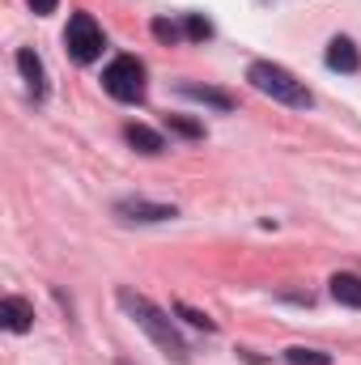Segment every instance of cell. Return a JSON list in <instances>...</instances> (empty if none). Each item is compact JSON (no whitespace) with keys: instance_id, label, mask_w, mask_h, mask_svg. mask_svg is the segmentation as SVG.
I'll use <instances>...</instances> for the list:
<instances>
[{"instance_id":"cell-16","label":"cell","mask_w":361,"mask_h":365,"mask_svg":"<svg viewBox=\"0 0 361 365\" xmlns=\"http://www.w3.org/2000/svg\"><path fill=\"white\" fill-rule=\"evenodd\" d=\"M153 34H158L162 43H175V38H179V26L166 21V17H158V21H153Z\"/></svg>"},{"instance_id":"cell-2","label":"cell","mask_w":361,"mask_h":365,"mask_svg":"<svg viewBox=\"0 0 361 365\" xmlns=\"http://www.w3.org/2000/svg\"><path fill=\"white\" fill-rule=\"evenodd\" d=\"M251 86L260 93H268V98H276V102H285V106H310L315 98H310V90L293 77V73H285L280 64H268V60H255L251 64Z\"/></svg>"},{"instance_id":"cell-6","label":"cell","mask_w":361,"mask_h":365,"mask_svg":"<svg viewBox=\"0 0 361 365\" xmlns=\"http://www.w3.org/2000/svg\"><path fill=\"white\" fill-rule=\"evenodd\" d=\"M357 64H361V56H357V47H353V38H332L327 43V68L332 73H357Z\"/></svg>"},{"instance_id":"cell-15","label":"cell","mask_w":361,"mask_h":365,"mask_svg":"<svg viewBox=\"0 0 361 365\" xmlns=\"http://www.w3.org/2000/svg\"><path fill=\"white\" fill-rule=\"evenodd\" d=\"M208 34H213V26H208L200 13H191V17H187V38H195V43H200V38H208Z\"/></svg>"},{"instance_id":"cell-14","label":"cell","mask_w":361,"mask_h":365,"mask_svg":"<svg viewBox=\"0 0 361 365\" xmlns=\"http://www.w3.org/2000/svg\"><path fill=\"white\" fill-rule=\"evenodd\" d=\"M171 132H179V136H204V128L195 123V119H183V115H171Z\"/></svg>"},{"instance_id":"cell-9","label":"cell","mask_w":361,"mask_h":365,"mask_svg":"<svg viewBox=\"0 0 361 365\" xmlns=\"http://www.w3.org/2000/svg\"><path fill=\"white\" fill-rule=\"evenodd\" d=\"M183 98H191V102H204V106H217V110H234V98L221 90H213V86H195V81H183L179 86Z\"/></svg>"},{"instance_id":"cell-7","label":"cell","mask_w":361,"mask_h":365,"mask_svg":"<svg viewBox=\"0 0 361 365\" xmlns=\"http://www.w3.org/2000/svg\"><path fill=\"white\" fill-rule=\"evenodd\" d=\"M0 319H4L9 331H30V323H34V306L21 302V297H4V302H0Z\"/></svg>"},{"instance_id":"cell-3","label":"cell","mask_w":361,"mask_h":365,"mask_svg":"<svg viewBox=\"0 0 361 365\" xmlns=\"http://www.w3.org/2000/svg\"><path fill=\"white\" fill-rule=\"evenodd\" d=\"M102 86H106L111 98H119V102H141L145 98V64L136 56H119V60L106 64Z\"/></svg>"},{"instance_id":"cell-8","label":"cell","mask_w":361,"mask_h":365,"mask_svg":"<svg viewBox=\"0 0 361 365\" xmlns=\"http://www.w3.org/2000/svg\"><path fill=\"white\" fill-rule=\"evenodd\" d=\"M17 68H21V77L30 81L34 98H43V93H47V73H43V60H39L30 47H21V51H17Z\"/></svg>"},{"instance_id":"cell-5","label":"cell","mask_w":361,"mask_h":365,"mask_svg":"<svg viewBox=\"0 0 361 365\" xmlns=\"http://www.w3.org/2000/svg\"><path fill=\"white\" fill-rule=\"evenodd\" d=\"M115 212L123 221H171V217H179L175 204H149V200H123V204H115Z\"/></svg>"},{"instance_id":"cell-1","label":"cell","mask_w":361,"mask_h":365,"mask_svg":"<svg viewBox=\"0 0 361 365\" xmlns=\"http://www.w3.org/2000/svg\"><path fill=\"white\" fill-rule=\"evenodd\" d=\"M115 297H119V306L132 314V323H136V327H141V331H145V336H149V340H153V344L171 357V361H179V365L187 361V344H183V336L175 331V323H171V319H166V314H162V310L145 297V293L119 289Z\"/></svg>"},{"instance_id":"cell-12","label":"cell","mask_w":361,"mask_h":365,"mask_svg":"<svg viewBox=\"0 0 361 365\" xmlns=\"http://www.w3.org/2000/svg\"><path fill=\"white\" fill-rule=\"evenodd\" d=\"M285 361H289V365H332V353H323V349H302V344H293V349H285Z\"/></svg>"},{"instance_id":"cell-13","label":"cell","mask_w":361,"mask_h":365,"mask_svg":"<svg viewBox=\"0 0 361 365\" xmlns=\"http://www.w3.org/2000/svg\"><path fill=\"white\" fill-rule=\"evenodd\" d=\"M175 314H183V319H187L191 327H204V331H217V323H213L208 314H200V310H191L187 302H179V306H175Z\"/></svg>"},{"instance_id":"cell-4","label":"cell","mask_w":361,"mask_h":365,"mask_svg":"<svg viewBox=\"0 0 361 365\" xmlns=\"http://www.w3.org/2000/svg\"><path fill=\"white\" fill-rule=\"evenodd\" d=\"M64 47H68V56H73L77 64H90V60H98V51H102V30L93 26L90 13H73V17H68Z\"/></svg>"},{"instance_id":"cell-10","label":"cell","mask_w":361,"mask_h":365,"mask_svg":"<svg viewBox=\"0 0 361 365\" xmlns=\"http://www.w3.org/2000/svg\"><path fill=\"white\" fill-rule=\"evenodd\" d=\"M123 136H128V145H132L136 153H162V149H166V140H162L153 128H145V123H128Z\"/></svg>"},{"instance_id":"cell-17","label":"cell","mask_w":361,"mask_h":365,"mask_svg":"<svg viewBox=\"0 0 361 365\" xmlns=\"http://www.w3.org/2000/svg\"><path fill=\"white\" fill-rule=\"evenodd\" d=\"M56 4H60V0H30V9H34L39 17H47V13H56Z\"/></svg>"},{"instance_id":"cell-18","label":"cell","mask_w":361,"mask_h":365,"mask_svg":"<svg viewBox=\"0 0 361 365\" xmlns=\"http://www.w3.org/2000/svg\"><path fill=\"white\" fill-rule=\"evenodd\" d=\"M119 365H128V361H119Z\"/></svg>"},{"instance_id":"cell-11","label":"cell","mask_w":361,"mask_h":365,"mask_svg":"<svg viewBox=\"0 0 361 365\" xmlns=\"http://www.w3.org/2000/svg\"><path fill=\"white\" fill-rule=\"evenodd\" d=\"M332 297H336L340 306H357V310H361V276L336 272V276H332Z\"/></svg>"}]
</instances>
